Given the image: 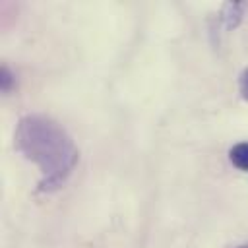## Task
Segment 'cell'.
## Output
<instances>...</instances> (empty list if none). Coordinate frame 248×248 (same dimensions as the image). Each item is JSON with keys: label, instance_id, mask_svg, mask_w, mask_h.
Listing matches in <instances>:
<instances>
[{"label": "cell", "instance_id": "6da1fadb", "mask_svg": "<svg viewBox=\"0 0 248 248\" xmlns=\"http://www.w3.org/2000/svg\"><path fill=\"white\" fill-rule=\"evenodd\" d=\"M16 147L33 161L43 180L39 190H56L78 163V147L60 124L46 116H25L16 128Z\"/></svg>", "mask_w": 248, "mask_h": 248}, {"label": "cell", "instance_id": "7a4b0ae2", "mask_svg": "<svg viewBox=\"0 0 248 248\" xmlns=\"http://www.w3.org/2000/svg\"><path fill=\"white\" fill-rule=\"evenodd\" d=\"M229 157H231V163H232L236 169L248 170V141L236 143V145L231 149Z\"/></svg>", "mask_w": 248, "mask_h": 248}, {"label": "cell", "instance_id": "3957f363", "mask_svg": "<svg viewBox=\"0 0 248 248\" xmlns=\"http://www.w3.org/2000/svg\"><path fill=\"white\" fill-rule=\"evenodd\" d=\"M238 89H240L242 99L248 101V68H246V70L240 74V78H238Z\"/></svg>", "mask_w": 248, "mask_h": 248}, {"label": "cell", "instance_id": "277c9868", "mask_svg": "<svg viewBox=\"0 0 248 248\" xmlns=\"http://www.w3.org/2000/svg\"><path fill=\"white\" fill-rule=\"evenodd\" d=\"M12 85H14V76L10 74V70L6 66H2V89L8 91Z\"/></svg>", "mask_w": 248, "mask_h": 248}, {"label": "cell", "instance_id": "5b68a950", "mask_svg": "<svg viewBox=\"0 0 248 248\" xmlns=\"http://www.w3.org/2000/svg\"><path fill=\"white\" fill-rule=\"evenodd\" d=\"M240 248H248V244H246V246H240Z\"/></svg>", "mask_w": 248, "mask_h": 248}]
</instances>
